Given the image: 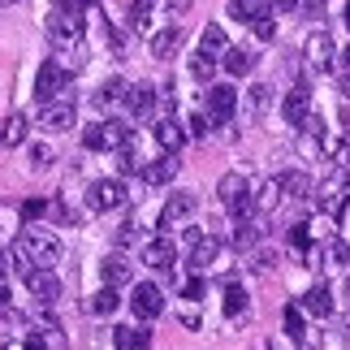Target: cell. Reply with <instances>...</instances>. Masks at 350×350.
I'll list each match as a JSON object with an SVG mask.
<instances>
[{
  "mask_svg": "<svg viewBox=\"0 0 350 350\" xmlns=\"http://www.w3.org/2000/svg\"><path fill=\"white\" fill-rule=\"evenodd\" d=\"M217 195H221V208L230 212V217H251L255 204H251V182L242 178V173H225V178L217 182Z\"/></svg>",
  "mask_w": 350,
  "mask_h": 350,
  "instance_id": "1",
  "label": "cell"
},
{
  "mask_svg": "<svg viewBox=\"0 0 350 350\" xmlns=\"http://www.w3.org/2000/svg\"><path fill=\"white\" fill-rule=\"evenodd\" d=\"M346 204H350V178L338 169V173H329V178L316 186V208L325 212L329 221H338L346 212Z\"/></svg>",
  "mask_w": 350,
  "mask_h": 350,
  "instance_id": "2",
  "label": "cell"
},
{
  "mask_svg": "<svg viewBox=\"0 0 350 350\" xmlns=\"http://www.w3.org/2000/svg\"><path fill=\"white\" fill-rule=\"evenodd\" d=\"M22 242H26V251L35 255V264H44V268H52L61 260V238L48 230V225H31V230L22 234Z\"/></svg>",
  "mask_w": 350,
  "mask_h": 350,
  "instance_id": "3",
  "label": "cell"
},
{
  "mask_svg": "<svg viewBox=\"0 0 350 350\" xmlns=\"http://www.w3.org/2000/svg\"><path fill=\"white\" fill-rule=\"evenodd\" d=\"M303 57H307V65H312L316 74H329V70H338V44L329 39V31H312V35H307V44H303Z\"/></svg>",
  "mask_w": 350,
  "mask_h": 350,
  "instance_id": "4",
  "label": "cell"
},
{
  "mask_svg": "<svg viewBox=\"0 0 350 350\" xmlns=\"http://www.w3.org/2000/svg\"><path fill=\"white\" fill-rule=\"evenodd\" d=\"M70 78H74V74H65L57 61L39 65V78H35V96H39V104H48V100H57V96H70Z\"/></svg>",
  "mask_w": 350,
  "mask_h": 350,
  "instance_id": "5",
  "label": "cell"
},
{
  "mask_svg": "<svg viewBox=\"0 0 350 350\" xmlns=\"http://www.w3.org/2000/svg\"><path fill=\"white\" fill-rule=\"evenodd\" d=\"M83 0H65V5L52 13V22H48V35L52 39H74V35H83Z\"/></svg>",
  "mask_w": 350,
  "mask_h": 350,
  "instance_id": "6",
  "label": "cell"
},
{
  "mask_svg": "<svg viewBox=\"0 0 350 350\" xmlns=\"http://www.w3.org/2000/svg\"><path fill=\"white\" fill-rule=\"evenodd\" d=\"M39 126H44L48 134H65L74 130V100L70 96H57L44 104V113H39Z\"/></svg>",
  "mask_w": 350,
  "mask_h": 350,
  "instance_id": "7",
  "label": "cell"
},
{
  "mask_svg": "<svg viewBox=\"0 0 350 350\" xmlns=\"http://www.w3.org/2000/svg\"><path fill=\"white\" fill-rule=\"evenodd\" d=\"M130 312L139 320H156L160 312H165V294H160V286H152V281H139L130 294Z\"/></svg>",
  "mask_w": 350,
  "mask_h": 350,
  "instance_id": "8",
  "label": "cell"
},
{
  "mask_svg": "<svg viewBox=\"0 0 350 350\" xmlns=\"http://www.w3.org/2000/svg\"><path fill=\"white\" fill-rule=\"evenodd\" d=\"M234 113H238V91H234L230 83L208 87V117L225 126V121H234Z\"/></svg>",
  "mask_w": 350,
  "mask_h": 350,
  "instance_id": "9",
  "label": "cell"
},
{
  "mask_svg": "<svg viewBox=\"0 0 350 350\" xmlns=\"http://www.w3.org/2000/svg\"><path fill=\"white\" fill-rule=\"evenodd\" d=\"M199 208V199L191 195V191H178V195H169V204L165 208H160V230H178V225L186 221V217H191V212Z\"/></svg>",
  "mask_w": 350,
  "mask_h": 350,
  "instance_id": "10",
  "label": "cell"
},
{
  "mask_svg": "<svg viewBox=\"0 0 350 350\" xmlns=\"http://www.w3.org/2000/svg\"><path fill=\"white\" fill-rule=\"evenodd\" d=\"M26 290H31V294H35V299L44 303V307H52V303L61 299V281L52 277V268H44V264L26 273Z\"/></svg>",
  "mask_w": 350,
  "mask_h": 350,
  "instance_id": "11",
  "label": "cell"
},
{
  "mask_svg": "<svg viewBox=\"0 0 350 350\" xmlns=\"http://www.w3.org/2000/svg\"><path fill=\"white\" fill-rule=\"evenodd\" d=\"M87 199H91V208H96V212H113V208L126 204V186H121L117 178H104V182L91 186Z\"/></svg>",
  "mask_w": 350,
  "mask_h": 350,
  "instance_id": "12",
  "label": "cell"
},
{
  "mask_svg": "<svg viewBox=\"0 0 350 350\" xmlns=\"http://www.w3.org/2000/svg\"><path fill=\"white\" fill-rule=\"evenodd\" d=\"M57 44V65L65 74H78L87 65V44H83V35H74V39H52Z\"/></svg>",
  "mask_w": 350,
  "mask_h": 350,
  "instance_id": "13",
  "label": "cell"
},
{
  "mask_svg": "<svg viewBox=\"0 0 350 350\" xmlns=\"http://www.w3.org/2000/svg\"><path fill=\"white\" fill-rule=\"evenodd\" d=\"M143 264L156 268V273H173V264H178V247H173L169 238H152L143 247Z\"/></svg>",
  "mask_w": 350,
  "mask_h": 350,
  "instance_id": "14",
  "label": "cell"
},
{
  "mask_svg": "<svg viewBox=\"0 0 350 350\" xmlns=\"http://www.w3.org/2000/svg\"><path fill=\"white\" fill-rule=\"evenodd\" d=\"M217 260H221V238L199 234V238L191 242V273H208Z\"/></svg>",
  "mask_w": 350,
  "mask_h": 350,
  "instance_id": "15",
  "label": "cell"
},
{
  "mask_svg": "<svg viewBox=\"0 0 350 350\" xmlns=\"http://www.w3.org/2000/svg\"><path fill=\"white\" fill-rule=\"evenodd\" d=\"M152 139L160 143V152H182V143H186V126L178 117H160L156 121V130H152Z\"/></svg>",
  "mask_w": 350,
  "mask_h": 350,
  "instance_id": "16",
  "label": "cell"
},
{
  "mask_svg": "<svg viewBox=\"0 0 350 350\" xmlns=\"http://www.w3.org/2000/svg\"><path fill=\"white\" fill-rule=\"evenodd\" d=\"M281 113H286V121H290V126H303V117L312 113V87H307V83H299V87H294L290 96H286V104H281Z\"/></svg>",
  "mask_w": 350,
  "mask_h": 350,
  "instance_id": "17",
  "label": "cell"
},
{
  "mask_svg": "<svg viewBox=\"0 0 350 350\" xmlns=\"http://www.w3.org/2000/svg\"><path fill=\"white\" fill-rule=\"evenodd\" d=\"M178 178V152H165L160 160H152V165H143V182L147 186H165Z\"/></svg>",
  "mask_w": 350,
  "mask_h": 350,
  "instance_id": "18",
  "label": "cell"
},
{
  "mask_svg": "<svg viewBox=\"0 0 350 350\" xmlns=\"http://www.w3.org/2000/svg\"><path fill=\"white\" fill-rule=\"evenodd\" d=\"M113 346L117 350H147L152 346V333L139 329V325H117L113 329Z\"/></svg>",
  "mask_w": 350,
  "mask_h": 350,
  "instance_id": "19",
  "label": "cell"
},
{
  "mask_svg": "<svg viewBox=\"0 0 350 350\" xmlns=\"http://www.w3.org/2000/svg\"><path fill=\"white\" fill-rule=\"evenodd\" d=\"M303 312L329 320V316H333V290H329V286H312V290L303 294Z\"/></svg>",
  "mask_w": 350,
  "mask_h": 350,
  "instance_id": "20",
  "label": "cell"
},
{
  "mask_svg": "<svg viewBox=\"0 0 350 350\" xmlns=\"http://www.w3.org/2000/svg\"><path fill=\"white\" fill-rule=\"evenodd\" d=\"M5 268H9L13 277H22V281H26V273H31V268H39V264H35V255L26 251V242H22V238L5 251Z\"/></svg>",
  "mask_w": 350,
  "mask_h": 350,
  "instance_id": "21",
  "label": "cell"
},
{
  "mask_svg": "<svg viewBox=\"0 0 350 350\" xmlns=\"http://www.w3.org/2000/svg\"><path fill=\"white\" fill-rule=\"evenodd\" d=\"M182 48V26H165V31H152V57H173Z\"/></svg>",
  "mask_w": 350,
  "mask_h": 350,
  "instance_id": "22",
  "label": "cell"
},
{
  "mask_svg": "<svg viewBox=\"0 0 350 350\" xmlns=\"http://www.w3.org/2000/svg\"><path fill=\"white\" fill-rule=\"evenodd\" d=\"M117 307H121V294H117V286H109V281H104V290H96L87 299V312L91 316H113Z\"/></svg>",
  "mask_w": 350,
  "mask_h": 350,
  "instance_id": "23",
  "label": "cell"
},
{
  "mask_svg": "<svg viewBox=\"0 0 350 350\" xmlns=\"http://www.w3.org/2000/svg\"><path fill=\"white\" fill-rule=\"evenodd\" d=\"M281 199H286V191H281V178H268V182H260V191L251 195V204H255V212H273Z\"/></svg>",
  "mask_w": 350,
  "mask_h": 350,
  "instance_id": "24",
  "label": "cell"
},
{
  "mask_svg": "<svg viewBox=\"0 0 350 350\" xmlns=\"http://www.w3.org/2000/svg\"><path fill=\"white\" fill-rule=\"evenodd\" d=\"M221 65H225V74H230V78H242V74L255 70V57H251L247 48H225L221 52Z\"/></svg>",
  "mask_w": 350,
  "mask_h": 350,
  "instance_id": "25",
  "label": "cell"
},
{
  "mask_svg": "<svg viewBox=\"0 0 350 350\" xmlns=\"http://www.w3.org/2000/svg\"><path fill=\"white\" fill-rule=\"evenodd\" d=\"M100 273H104V281H109V286H130V273H134V268H130V260H126V255H109V260H104L100 264Z\"/></svg>",
  "mask_w": 350,
  "mask_h": 350,
  "instance_id": "26",
  "label": "cell"
},
{
  "mask_svg": "<svg viewBox=\"0 0 350 350\" xmlns=\"http://www.w3.org/2000/svg\"><path fill=\"white\" fill-rule=\"evenodd\" d=\"M126 104H130V113H134V117H152V113H156V91H152V83L130 87Z\"/></svg>",
  "mask_w": 350,
  "mask_h": 350,
  "instance_id": "27",
  "label": "cell"
},
{
  "mask_svg": "<svg viewBox=\"0 0 350 350\" xmlns=\"http://www.w3.org/2000/svg\"><path fill=\"white\" fill-rule=\"evenodd\" d=\"M0 143L5 147H22L26 143V117L22 113H9L5 121H0Z\"/></svg>",
  "mask_w": 350,
  "mask_h": 350,
  "instance_id": "28",
  "label": "cell"
},
{
  "mask_svg": "<svg viewBox=\"0 0 350 350\" xmlns=\"http://www.w3.org/2000/svg\"><path fill=\"white\" fill-rule=\"evenodd\" d=\"M100 130H104V152H117V147H126L134 139V130L126 121H100Z\"/></svg>",
  "mask_w": 350,
  "mask_h": 350,
  "instance_id": "29",
  "label": "cell"
},
{
  "mask_svg": "<svg viewBox=\"0 0 350 350\" xmlns=\"http://www.w3.org/2000/svg\"><path fill=\"white\" fill-rule=\"evenodd\" d=\"M217 65H221V57H212V52L199 48L191 57V78L195 83H212V78H217Z\"/></svg>",
  "mask_w": 350,
  "mask_h": 350,
  "instance_id": "30",
  "label": "cell"
},
{
  "mask_svg": "<svg viewBox=\"0 0 350 350\" xmlns=\"http://www.w3.org/2000/svg\"><path fill=\"white\" fill-rule=\"evenodd\" d=\"M126 96H130V87L121 83V78H109V83L96 91V104L100 109H117V104H126Z\"/></svg>",
  "mask_w": 350,
  "mask_h": 350,
  "instance_id": "31",
  "label": "cell"
},
{
  "mask_svg": "<svg viewBox=\"0 0 350 350\" xmlns=\"http://www.w3.org/2000/svg\"><path fill=\"white\" fill-rule=\"evenodd\" d=\"M156 5H160V0H134V5H130V26H134V31L152 35V18H156Z\"/></svg>",
  "mask_w": 350,
  "mask_h": 350,
  "instance_id": "32",
  "label": "cell"
},
{
  "mask_svg": "<svg viewBox=\"0 0 350 350\" xmlns=\"http://www.w3.org/2000/svg\"><path fill=\"white\" fill-rule=\"evenodd\" d=\"M281 191H286L290 199H307V195L316 191V186H312V178H307V173L290 169V173H281Z\"/></svg>",
  "mask_w": 350,
  "mask_h": 350,
  "instance_id": "33",
  "label": "cell"
},
{
  "mask_svg": "<svg viewBox=\"0 0 350 350\" xmlns=\"http://www.w3.org/2000/svg\"><path fill=\"white\" fill-rule=\"evenodd\" d=\"M230 242H234L238 251H251L255 242H260V225H255L251 217H238V225H234V238H230Z\"/></svg>",
  "mask_w": 350,
  "mask_h": 350,
  "instance_id": "34",
  "label": "cell"
},
{
  "mask_svg": "<svg viewBox=\"0 0 350 350\" xmlns=\"http://www.w3.org/2000/svg\"><path fill=\"white\" fill-rule=\"evenodd\" d=\"M199 48H204V52H212V57H221V52L230 48V35H225V26H217V22H212V26H204V39H199Z\"/></svg>",
  "mask_w": 350,
  "mask_h": 350,
  "instance_id": "35",
  "label": "cell"
},
{
  "mask_svg": "<svg viewBox=\"0 0 350 350\" xmlns=\"http://www.w3.org/2000/svg\"><path fill=\"white\" fill-rule=\"evenodd\" d=\"M320 260L333 264V268H346V264H350V247H346L342 238H329L325 247H320Z\"/></svg>",
  "mask_w": 350,
  "mask_h": 350,
  "instance_id": "36",
  "label": "cell"
},
{
  "mask_svg": "<svg viewBox=\"0 0 350 350\" xmlns=\"http://www.w3.org/2000/svg\"><path fill=\"white\" fill-rule=\"evenodd\" d=\"M281 325H286V333H290V342H303V303H290L286 312H281Z\"/></svg>",
  "mask_w": 350,
  "mask_h": 350,
  "instance_id": "37",
  "label": "cell"
},
{
  "mask_svg": "<svg viewBox=\"0 0 350 350\" xmlns=\"http://www.w3.org/2000/svg\"><path fill=\"white\" fill-rule=\"evenodd\" d=\"M242 312H247V290L238 281H230L225 286V316H242Z\"/></svg>",
  "mask_w": 350,
  "mask_h": 350,
  "instance_id": "38",
  "label": "cell"
},
{
  "mask_svg": "<svg viewBox=\"0 0 350 350\" xmlns=\"http://www.w3.org/2000/svg\"><path fill=\"white\" fill-rule=\"evenodd\" d=\"M260 9H268V0H230V18L234 22H251Z\"/></svg>",
  "mask_w": 350,
  "mask_h": 350,
  "instance_id": "39",
  "label": "cell"
},
{
  "mask_svg": "<svg viewBox=\"0 0 350 350\" xmlns=\"http://www.w3.org/2000/svg\"><path fill=\"white\" fill-rule=\"evenodd\" d=\"M247 26H251V31H255V35H260V39H273V35H277V22H273V9H260V13H255V18H251Z\"/></svg>",
  "mask_w": 350,
  "mask_h": 350,
  "instance_id": "40",
  "label": "cell"
},
{
  "mask_svg": "<svg viewBox=\"0 0 350 350\" xmlns=\"http://www.w3.org/2000/svg\"><path fill=\"white\" fill-rule=\"evenodd\" d=\"M290 247H294V251H303V255L312 251V225H303V221H299V225H290Z\"/></svg>",
  "mask_w": 350,
  "mask_h": 350,
  "instance_id": "41",
  "label": "cell"
},
{
  "mask_svg": "<svg viewBox=\"0 0 350 350\" xmlns=\"http://www.w3.org/2000/svg\"><path fill=\"white\" fill-rule=\"evenodd\" d=\"M18 221H22V208H13V204H0V238L18 230Z\"/></svg>",
  "mask_w": 350,
  "mask_h": 350,
  "instance_id": "42",
  "label": "cell"
},
{
  "mask_svg": "<svg viewBox=\"0 0 350 350\" xmlns=\"http://www.w3.org/2000/svg\"><path fill=\"white\" fill-rule=\"evenodd\" d=\"M268 100H273V96H268V87H251V91H247V109H251V117H260V113L268 109Z\"/></svg>",
  "mask_w": 350,
  "mask_h": 350,
  "instance_id": "43",
  "label": "cell"
},
{
  "mask_svg": "<svg viewBox=\"0 0 350 350\" xmlns=\"http://www.w3.org/2000/svg\"><path fill=\"white\" fill-rule=\"evenodd\" d=\"M208 126H212V117L208 113H195L191 121H186V139H208Z\"/></svg>",
  "mask_w": 350,
  "mask_h": 350,
  "instance_id": "44",
  "label": "cell"
},
{
  "mask_svg": "<svg viewBox=\"0 0 350 350\" xmlns=\"http://www.w3.org/2000/svg\"><path fill=\"white\" fill-rule=\"evenodd\" d=\"M182 299L186 303H199V299H204V277H199V273H191V277L182 281Z\"/></svg>",
  "mask_w": 350,
  "mask_h": 350,
  "instance_id": "45",
  "label": "cell"
},
{
  "mask_svg": "<svg viewBox=\"0 0 350 350\" xmlns=\"http://www.w3.org/2000/svg\"><path fill=\"white\" fill-rule=\"evenodd\" d=\"M83 147H87V152H104V130H100V121H96V126H83Z\"/></svg>",
  "mask_w": 350,
  "mask_h": 350,
  "instance_id": "46",
  "label": "cell"
},
{
  "mask_svg": "<svg viewBox=\"0 0 350 350\" xmlns=\"http://www.w3.org/2000/svg\"><path fill=\"white\" fill-rule=\"evenodd\" d=\"M273 264H277V255H273V251H255V255H251V268H255V273H268Z\"/></svg>",
  "mask_w": 350,
  "mask_h": 350,
  "instance_id": "47",
  "label": "cell"
},
{
  "mask_svg": "<svg viewBox=\"0 0 350 350\" xmlns=\"http://www.w3.org/2000/svg\"><path fill=\"white\" fill-rule=\"evenodd\" d=\"M44 212H48V204H44V199H31V204H22V221H39Z\"/></svg>",
  "mask_w": 350,
  "mask_h": 350,
  "instance_id": "48",
  "label": "cell"
},
{
  "mask_svg": "<svg viewBox=\"0 0 350 350\" xmlns=\"http://www.w3.org/2000/svg\"><path fill=\"white\" fill-rule=\"evenodd\" d=\"M52 160H57V156H52L48 147H31V165H35V169H44V165H52Z\"/></svg>",
  "mask_w": 350,
  "mask_h": 350,
  "instance_id": "49",
  "label": "cell"
},
{
  "mask_svg": "<svg viewBox=\"0 0 350 350\" xmlns=\"http://www.w3.org/2000/svg\"><path fill=\"white\" fill-rule=\"evenodd\" d=\"M268 9H273V13H290V9H299V0H268Z\"/></svg>",
  "mask_w": 350,
  "mask_h": 350,
  "instance_id": "50",
  "label": "cell"
},
{
  "mask_svg": "<svg viewBox=\"0 0 350 350\" xmlns=\"http://www.w3.org/2000/svg\"><path fill=\"white\" fill-rule=\"evenodd\" d=\"M182 325L186 329H199V312H195V307H182Z\"/></svg>",
  "mask_w": 350,
  "mask_h": 350,
  "instance_id": "51",
  "label": "cell"
},
{
  "mask_svg": "<svg viewBox=\"0 0 350 350\" xmlns=\"http://www.w3.org/2000/svg\"><path fill=\"white\" fill-rule=\"evenodd\" d=\"M134 238H139V225L126 221V225H121V242H134Z\"/></svg>",
  "mask_w": 350,
  "mask_h": 350,
  "instance_id": "52",
  "label": "cell"
},
{
  "mask_svg": "<svg viewBox=\"0 0 350 350\" xmlns=\"http://www.w3.org/2000/svg\"><path fill=\"white\" fill-rule=\"evenodd\" d=\"M165 5H169L173 13H186V9H191V5H195V0H165Z\"/></svg>",
  "mask_w": 350,
  "mask_h": 350,
  "instance_id": "53",
  "label": "cell"
},
{
  "mask_svg": "<svg viewBox=\"0 0 350 350\" xmlns=\"http://www.w3.org/2000/svg\"><path fill=\"white\" fill-rule=\"evenodd\" d=\"M338 65H342V70H346V74H350V44H346V48H342V52H338Z\"/></svg>",
  "mask_w": 350,
  "mask_h": 350,
  "instance_id": "54",
  "label": "cell"
},
{
  "mask_svg": "<svg viewBox=\"0 0 350 350\" xmlns=\"http://www.w3.org/2000/svg\"><path fill=\"white\" fill-rule=\"evenodd\" d=\"M342 22H346V31H350V0H346V13H342Z\"/></svg>",
  "mask_w": 350,
  "mask_h": 350,
  "instance_id": "55",
  "label": "cell"
},
{
  "mask_svg": "<svg viewBox=\"0 0 350 350\" xmlns=\"http://www.w3.org/2000/svg\"><path fill=\"white\" fill-rule=\"evenodd\" d=\"M342 91H346V96H350V74H346V78H342Z\"/></svg>",
  "mask_w": 350,
  "mask_h": 350,
  "instance_id": "56",
  "label": "cell"
},
{
  "mask_svg": "<svg viewBox=\"0 0 350 350\" xmlns=\"http://www.w3.org/2000/svg\"><path fill=\"white\" fill-rule=\"evenodd\" d=\"M342 329H346V333H350V316H342Z\"/></svg>",
  "mask_w": 350,
  "mask_h": 350,
  "instance_id": "57",
  "label": "cell"
},
{
  "mask_svg": "<svg viewBox=\"0 0 350 350\" xmlns=\"http://www.w3.org/2000/svg\"><path fill=\"white\" fill-rule=\"evenodd\" d=\"M0 5H18V0H0Z\"/></svg>",
  "mask_w": 350,
  "mask_h": 350,
  "instance_id": "58",
  "label": "cell"
},
{
  "mask_svg": "<svg viewBox=\"0 0 350 350\" xmlns=\"http://www.w3.org/2000/svg\"><path fill=\"white\" fill-rule=\"evenodd\" d=\"M346 299H350V281H346Z\"/></svg>",
  "mask_w": 350,
  "mask_h": 350,
  "instance_id": "59",
  "label": "cell"
},
{
  "mask_svg": "<svg viewBox=\"0 0 350 350\" xmlns=\"http://www.w3.org/2000/svg\"><path fill=\"white\" fill-rule=\"evenodd\" d=\"M57 5H65V0H57Z\"/></svg>",
  "mask_w": 350,
  "mask_h": 350,
  "instance_id": "60",
  "label": "cell"
}]
</instances>
